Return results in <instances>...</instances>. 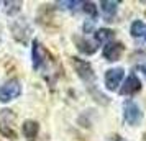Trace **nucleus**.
Returning <instances> with one entry per match:
<instances>
[{
	"mask_svg": "<svg viewBox=\"0 0 146 141\" xmlns=\"http://www.w3.org/2000/svg\"><path fill=\"white\" fill-rule=\"evenodd\" d=\"M15 113L12 110H2L0 112V133L3 134L5 138H10V140H15L17 138V131H15Z\"/></svg>",
	"mask_w": 146,
	"mask_h": 141,
	"instance_id": "obj_1",
	"label": "nucleus"
},
{
	"mask_svg": "<svg viewBox=\"0 0 146 141\" xmlns=\"http://www.w3.org/2000/svg\"><path fill=\"white\" fill-rule=\"evenodd\" d=\"M123 115H125L126 123L131 125V126H138L141 123V118H143V113L139 110L138 103L133 100H126L123 103Z\"/></svg>",
	"mask_w": 146,
	"mask_h": 141,
	"instance_id": "obj_2",
	"label": "nucleus"
},
{
	"mask_svg": "<svg viewBox=\"0 0 146 141\" xmlns=\"http://www.w3.org/2000/svg\"><path fill=\"white\" fill-rule=\"evenodd\" d=\"M21 92V87H20V82L12 79V81L5 82L2 87H0V102L2 103H7V102L13 100L15 97H18Z\"/></svg>",
	"mask_w": 146,
	"mask_h": 141,
	"instance_id": "obj_3",
	"label": "nucleus"
},
{
	"mask_svg": "<svg viewBox=\"0 0 146 141\" xmlns=\"http://www.w3.org/2000/svg\"><path fill=\"white\" fill-rule=\"evenodd\" d=\"M72 59V67L74 71L77 72V75H79L82 81H92L94 77V71H92V66L87 62V61L84 59H79V58H71Z\"/></svg>",
	"mask_w": 146,
	"mask_h": 141,
	"instance_id": "obj_4",
	"label": "nucleus"
},
{
	"mask_svg": "<svg viewBox=\"0 0 146 141\" xmlns=\"http://www.w3.org/2000/svg\"><path fill=\"white\" fill-rule=\"evenodd\" d=\"M125 75V71L121 67H113L108 69L105 72V85L108 90H117V87L120 85V82Z\"/></svg>",
	"mask_w": 146,
	"mask_h": 141,
	"instance_id": "obj_5",
	"label": "nucleus"
},
{
	"mask_svg": "<svg viewBox=\"0 0 146 141\" xmlns=\"http://www.w3.org/2000/svg\"><path fill=\"white\" fill-rule=\"evenodd\" d=\"M31 58H33V67H35V69L43 67L44 61L49 59L46 49L43 48V44H40V41H38V40L33 41V53H31Z\"/></svg>",
	"mask_w": 146,
	"mask_h": 141,
	"instance_id": "obj_6",
	"label": "nucleus"
},
{
	"mask_svg": "<svg viewBox=\"0 0 146 141\" xmlns=\"http://www.w3.org/2000/svg\"><path fill=\"white\" fill-rule=\"evenodd\" d=\"M139 89H141V82H139V79L135 74H130L128 77H126L125 84H123L121 89H120V94L121 95H133V94H136Z\"/></svg>",
	"mask_w": 146,
	"mask_h": 141,
	"instance_id": "obj_7",
	"label": "nucleus"
},
{
	"mask_svg": "<svg viewBox=\"0 0 146 141\" xmlns=\"http://www.w3.org/2000/svg\"><path fill=\"white\" fill-rule=\"evenodd\" d=\"M121 53H123V44H121V43H108V44L104 48V58H105L107 61H110V62L118 61Z\"/></svg>",
	"mask_w": 146,
	"mask_h": 141,
	"instance_id": "obj_8",
	"label": "nucleus"
},
{
	"mask_svg": "<svg viewBox=\"0 0 146 141\" xmlns=\"http://www.w3.org/2000/svg\"><path fill=\"white\" fill-rule=\"evenodd\" d=\"M38 131H40V125L35 120H27L23 123V134L28 141H35L36 136H38Z\"/></svg>",
	"mask_w": 146,
	"mask_h": 141,
	"instance_id": "obj_9",
	"label": "nucleus"
},
{
	"mask_svg": "<svg viewBox=\"0 0 146 141\" xmlns=\"http://www.w3.org/2000/svg\"><path fill=\"white\" fill-rule=\"evenodd\" d=\"M102 12H104V15H105V18L108 21H112V18L115 17V13H117V10H118V2H112V0H104L102 3Z\"/></svg>",
	"mask_w": 146,
	"mask_h": 141,
	"instance_id": "obj_10",
	"label": "nucleus"
},
{
	"mask_svg": "<svg viewBox=\"0 0 146 141\" xmlns=\"http://www.w3.org/2000/svg\"><path fill=\"white\" fill-rule=\"evenodd\" d=\"M12 30H13V36L17 40H20V34H28V31H30V28L23 18H17L15 23H12Z\"/></svg>",
	"mask_w": 146,
	"mask_h": 141,
	"instance_id": "obj_11",
	"label": "nucleus"
},
{
	"mask_svg": "<svg viewBox=\"0 0 146 141\" xmlns=\"http://www.w3.org/2000/svg\"><path fill=\"white\" fill-rule=\"evenodd\" d=\"M76 43H77V49L84 54H94L97 51L95 43H92V41H89V40H84L82 38V40H76Z\"/></svg>",
	"mask_w": 146,
	"mask_h": 141,
	"instance_id": "obj_12",
	"label": "nucleus"
},
{
	"mask_svg": "<svg viewBox=\"0 0 146 141\" xmlns=\"http://www.w3.org/2000/svg\"><path fill=\"white\" fill-rule=\"evenodd\" d=\"M130 30H131V34L135 36V38H139L141 34L146 33V25L141 20H136V21L131 23V28H130Z\"/></svg>",
	"mask_w": 146,
	"mask_h": 141,
	"instance_id": "obj_13",
	"label": "nucleus"
},
{
	"mask_svg": "<svg viewBox=\"0 0 146 141\" xmlns=\"http://www.w3.org/2000/svg\"><path fill=\"white\" fill-rule=\"evenodd\" d=\"M113 38V31L112 30H107V28H100L97 30V33H95V40L99 41V43H107L108 40H112Z\"/></svg>",
	"mask_w": 146,
	"mask_h": 141,
	"instance_id": "obj_14",
	"label": "nucleus"
},
{
	"mask_svg": "<svg viewBox=\"0 0 146 141\" xmlns=\"http://www.w3.org/2000/svg\"><path fill=\"white\" fill-rule=\"evenodd\" d=\"M82 10L86 12L90 18H95L97 17V8H95V3H92V2H82Z\"/></svg>",
	"mask_w": 146,
	"mask_h": 141,
	"instance_id": "obj_15",
	"label": "nucleus"
},
{
	"mask_svg": "<svg viewBox=\"0 0 146 141\" xmlns=\"http://www.w3.org/2000/svg\"><path fill=\"white\" fill-rule=\"evenodd\" d=\"M145 38H146V33H145Z\"/></svg>",
	"mask_w": 146,
	"mask_h": 141,
	"instance_id": "obj_16",
	"label": "nucleus"
}]
</instances>
